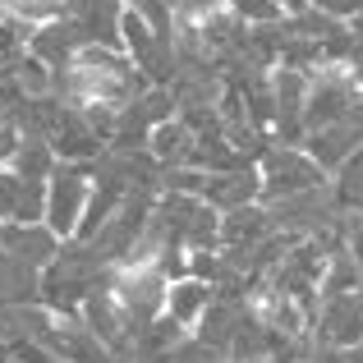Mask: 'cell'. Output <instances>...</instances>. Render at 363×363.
Returning <instances> with one entry per match:
<instances>
[{
	"label": "cell",
	"mask_w": 363,
	"mask_h": 363,
	"mask_svg": "<svg viewBox=\"0 0 363 363\" xmlns=\"http://www.w3.org/2000/svg\"><path fill=\"white\" fill-rule=\"evenodd\" d=\"M257 175H262V203H281V198L308 194V189L331 184V175L308 157L303 147H285V143H272L267 157L257 161Z\"/></svg>",
	"instance_id": "6da1fadb"
},
{
	"label": "cell",
	"mask_w": 363,
	"mask_h": 363,
	"mask_svg": "<svg viewBox=\"0 0 363 363\" xmlns=\"http://www.w3.org/2000/svg\"><path fill=\"white\" fill-rule=\"evenodd\" d=\"M111 294L124 308L133 331H143L147 322L166 318V294L170 281L157 272V267H111Z\"/></svg>",
	"instance_id": "7a4b0ae2"
},
{
	"label": "cell",
	"mask_w": 363,
	"mask_h": 363,
	"mask_svg": "<svg viewBox=\"0 0 363 363\" xmlns=\"http://www.w3.org/2000/svg\"><path fill=\"white\" fill-rule=\"evenodd\" d=\"M88 198H92V166H69V161H60V170L46 179V225H51L65 244L79 235Z\"/></svg>",
	"instance_id": "3957f363"
},
{
	"label": "cell",
	"mask_w": 363,
	"mask_h": 363,
	"mask_svg": "<svg viewBox=\"0 0 363 363\" xmlns=\"http://www.w3.org/2000/svg\"><path fill=\"white\" fill-rule=\"evenodd\" d=\"M363 345V290L331 294L313 318V350H354Z\"/></svg>",
	"instance_id": "277c9868"
},
{
	"label": "cell",
	"mask_w": 363,
	"mask_h": 363,
	"mask_svg": "<svg viewBox=\"0 0 363 363\" xmlns=\"http://www.w3.org/2000/svg\"><path fill=\"white\" fill-rule=\"evenodd\" d=\"M88 46V33H83V23L74 14H65V18H55V23H42V28H33L28 33V51L37 55V60H46L55 74H65L74 65V55Z\"/></svg>",
	"instance_id": "5b68a950"
},
{
	"label": "cell",
	"mask_w": 363,
	"mask_h": 363,
	"mask_svg": "<svg viewBox=\"0 0 363 363\" xmlns=\"http://www.w3.org/2000/svg\"><path fill=\"white\" fill-rule=\"evenodd\" d=\"M65 240L51 230L46 221H33V225H0V253L18 257L23 267H33V272H46V267L60 257Z\"/></svg>",
	"instance_id": "8992f818"
},
{
	"label": "cell",
	"mask_w": 363,
	"mask_h": 363,
	"mask_svg": "<svg viewBox=\"0 0 363 363\" xmlns=\"http://www.w3.org/2000/svg\"><path fill=\"white\" fill-rule=\"evenodd\" d=\"M46 221V184L23 179L18 170H0V225H33Z\"/></svg>",
	"instance_id": "52a82bcc"
},
{
	"label": "cell",
	"mask_w": 363,
	"mask_h": 363,
	"mask_svg": "<svg viewBox=\"0 0 363 363\" xmlns=\"http://www.w3.org/2000/svg\"><path fill=\"white\" fill-rule=\"evenodd\" d=\"M203 203H212L216 212H240V207L262 203V175H257V166L230 170V175H212L207 179Z\"/></svg>",
	"instance_id": "ba28073f"
},
{
	"label": "cell",
	"mask_w": 363,
	"mask_h": 363,
	"mask_svg": "<svg viewBox=\"0 0 363 363\" xmlns=\"http://www.w3.org/2000/svg\"><path fill=\"white\" fill-rule=\"evenodd\" d=\"M212 303H216V285L198 281V276H184V281H175V285H170V294H166V318H175L179 327L194 336V327L207 318Z\"/></svg>",
	"instance_id": "9c48e42d"
},
{
	"label": "cell",
	"mask_w": 363,
	"mask_h": 363,
	"mask_svg": "<svg viewBox=\"0 0 363 363\" xmlns=\"http://www.w3.org/2000/svg\"><path fill=\"white\" fill-rule=\"evenodd\" d=\"M124 5L129 0H88V9L83 14H74L83 23V33H88V46H111V51H124Z\"/></svg>",
	"instance_id": "30bf717a"
},
{
	"label": "cell",
	"mask_w": 363,
	"mask_h": 363,
	"mask_svg": "<svg viewBox=\"0 0 363 363\" xmlns=\"http://www.w3.org/2000/svg\"><path fill=\"white\" fill-rule=\"evenodd\" d=\"M272 230H276V225H272L267 203L240 207V212H225L221 216V248H257Z\"/></svg>",
	"instance_id": "8fae6325"
},
{
	"label": "cell",
	"mask_w": 363,
	"mask_h": 363,
	"mask_svg": "<svg viewBox=\"0 0 363 363\" xmlns=\"http://www.w3.org/2000/svg\"><path fill=\"white\" fill-rule=\"evenodd\" d=\"M194 143H198V133L175 116V120H166V124H157V129H152L147 152H152V157H157L166 170H175V166H189V157H194Z\"/></svg>",
	"instance_id": "7c38bea8"
},
{
	"label": "cell",
	"mask_w": 363,
	"mask_h": 363,
	"mask_svg": "<svg viewBox=\"0 0 363 363\" xmlns=\"http://www.w3.org/2000/svg\"><path fill=\"white\" fill-rule=\"evenodd\" d=\"M354 290H363V267H359V257L350 253V248H340V253L327 257V272H322L318 294L331 299V294H354Z\"/></svg>",
	"instance_id": "4fadbf2b"
},
{
	"label": "cell",
	"mask_w": 363,
	"mask_h": 363,
	"mask_svg": "<svg viewBox=\"0 0 363 363\" xmlns=\"http://www.w3.org/2000/svg\"><path fill=\"white\" fill-rule=\"evenodd\" d=\"M9 170H18L23 179H42V184H46V179L60 170V157H55L51 138H28V133H23V147H18V157H14Z\"/></svg>",
	"instance_id": "5bb4252c"
},
{
	"label": "cell",
	"mask_w": 363,
	"mask_h": 363,
	"mask_svg": "<svg viewBox=\"0 0 363 363\" xmlns=\"http://www.w3.org/2000/svg\"><path fill=\"white\" fill-rule=\"evenodd\" d=\"M69 9H65V0H0V18H9V23L18 28H42V23H55V18H65Z\"/></svg>",
	"instance_id": "9a60e30c"
},
{
	"label": "cell",
	"mask_w": 363,
	"mask_h": 363,
	"mask_svg": "<svg viewBox=\"0 0 363 363\" xmlns=\"http://www.w3.org/2000/svg\"><path fill=\"white\" fill-rule=\"evenodd\" d=\"M331 194H336L340 212H363V147L331 175Z\"/></svg>",
	"instance_id": "2e32d148"
},
{
	"label": "cell",
	"mask_w": 363,
	"mask_h": 363,
	"mask_svg": "<svg viewBox=\"0 0 363 363\" xmlns=\"http://www.w3.org/2000/svg\"><path fill=\"white\" fill-rule=\"evenodd\" d=\"M18 147H23V129H18L14 120H9V124H0V170H5V166H14Z\"/></svg>",
	"instance_id": "e0dca14e"
},
{
	"label": "cell",
	"mask_w": 363,
	"mask_h": 363,
	"mask_svg": "<svg viewBox=\"0 0 363 363\" xmlns=\"http://www.w3.org/2000/svg\"><path fill=\"white\" fill-rule=\"evenodd\" d=\"M313 9H322V14H331V18H340V23H350V18L363 14V0H318Z\"/></svg>",
	"instance_id": "ac0fdd59"
},
{
	"label": "cell",
	"mask_w": 363,
	"mask_h": 363,
	"mask_svg": "<svg viewBox=\"0 0 363 363\" xmlns=\"http://www.w3.org/2000/svg\"><path fill=\"white\" fill-rule=\"evenodd\" d=\"M345 248L359 257V267H363V212H345Z\"/></svg>",
	"instance_id": "d6986e66"
},
{
	"label": "cell",
	"mask_w": 363,
	"mask_h": 363,
	"mask_svg": "<svg viewBox=\"0 0 363 363\" xmlns=\"http://www.w3.org/2000/svg\"><path fill=\"white\" fill-rule=\"evenodd\" d=\"M318 0H281V9H285V18H294V14H303V9H313Z\"/></svg>",
	"instance_id": "ffe728a7"
},
{
	"label": "cell",
	"mask_w": 363,
	"mask_h": 363,
	"mask_svg": "<svg viewBox=\"0 0 363 363\" xmlns=\"http://www.w3.org/2000/svg\"><path fill=\"white\" fill-rule=\"evenodd\" d=\"M0 363H9V359H0Z\"/></svg>",
	"instance_id": "44dd1931"
},
{
	"label": "cell",
	"mask_w": 363,
	"mask_h": 363,
	"mask_svg": "<svg viewBox=\"0 0 363 363\" xmlns=\"http://www.w3.org/2000/svg\"><path fill=\"white\" fill-rule=\"evenodd\" d=\"M0 359H5V354H0Z\"/></svg>",
	"instance_id": "7402d4cb"
}]
</instances>
